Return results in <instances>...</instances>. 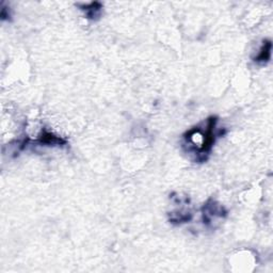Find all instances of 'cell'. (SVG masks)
Wrapping results in <instances>:
<instances>
[{
  "mask_svg": "<svg viewBox=\"0 0 273 273\" xmlns=\"http://www.w3.org/2000/svg\"><path fill=\"white\" fill-rule=\"evenodd\" d=\"M217 117L208 118L206 122H205V126L193 127L200 137V139L197 141H185V146L187 147V150L191 149V147L195 146L196 144H199L190 152L191 155L196 157L197 162H205L207 160L208 156L211 153L213 144L215 143V140L219 138V135H221V131L217 132Z\"/></svg>",
  "mask_w": 273,
  "mask_h": 273,
  "instance_id": "obj_1",
  "label": "cell"
},
{
  "mask_svg": "<svg viewBox=\"0 0 273 273\" xmlns=\"http://www.w3.org/2000/svg\"><path fill=\"white\" fill-rule=\"evenodd\" d=\"M32 143H37L40 145H46V146H56V145H64L66 144V140L60 138V137L48 131H43V133L39 137L36 141H29Z\"/></svg>",
  "mask_w": 273,
  "mask_h": 273,
  "instance_id": "obj_4",
  "label": "cell"
},
{
  "mask_svg": "<svg viewBox=\"0 0 273 273\" xmlns=\"http://www.w3.org/2000/svg\"><path fill=\"white\" fill-rule=\"evenodd\" d=\"M271 50H272V42L270 40H265L259 49V52L253 58L254 62L258 64L268 63L271 59Z\"/></svg>",
  "mask_w": 273,
  "mask_h": 273,
  "instance_id": "obj_5",
  "label": "cell"
},
{
  "mask_svg": "<svg viewBox=\"0 0 273 273\" xmlns=\"http://www.w3.org/2000/svg\"><path fill=\"white\" fill-rule=\"evenodd\" d=\"M227 215V210L221 204L213 200H208L202 207L203 223L206 226H211L217 219H223Z\"/></svg>",
  "mask_w": 273,
  "mask_h": 273,
  "instance_id": "obj_2",
  "label": "cell"
},
{
  "mask_svg": "<svg viewBox=\"0 0 273 273\" xmlns=\"http://www.w3.org/2000/svg\"><path fill=\"white\" fill-rule=\"evenodd\" d=\"M80 10L85 13L86 18L90 20H98L102 14V5L100 3H90V4H84L78 5Z\"/></svg>",
  "mask_w": 273,
  "mask_h": 273,
  "instance_id": "obj_3",
  "label": "cell"
},
{
  "mask_svg": "<svg viewBox=\"0 0 273 273\" xmlns=\"http://www.w3.org/2000/svg\"><path fill=\"white\" fill-rule=\"evenodd\" d=\"M170 218L169 221L172 224H183L191 221L192 219V213L187 212V211H181V210H176L169 213Z\"/></svg>",
  "mask_w": 273,
  "mask_h": 273,
  "instance_id": "obj_6",
  "label": "cell"
}]
</instances>
